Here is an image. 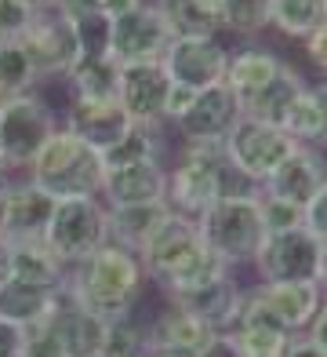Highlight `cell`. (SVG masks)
<instances>
[{"label":"cell","instance_id":"277c9868","mask_svg":"<svg viewBox=\"0 0 327 357\" xmlns=\"http://www.w3.org/2000/svg\"><path fill=\"white\" fill-rule=\"evenodd\" d=\"M200 237L204 245L222 255L229 266L251 263L266 241V222H262L258 193H237V197H218L200 215Z\"/></svg>","mask_w":327,"mask_h":357},{"label":"cell","instance_id":"8fae6325","mask_svg":"<svg viewBox=\"0 0 327 357\" xmlns=\"http://www.w3.org/2000/svg\"><path fill=\"white\" fill-rule=\"evenodd\" d=\"M171 33L164 19L157 15L153 0H145L138 11L113 19L106 29V52L117 66H131V62H160L164 52L171 47Z\"/></svg>","mask_w":327,"mask_h":357},{"label":"cell","instance_id":"7a4b0ae2","mask_svg":"<svg viewBox=\"0 0 327 357\" xmlns=\"http://www.w3.org/2000/svg\"><path fill=\"white\" fill-rule=\"evenodd\" d=\"M237 193H262L251 178H244L225 157L222 142H200V146H186L178 160L168 168V197L164 204L175 215L200 222L218 197H237Z\"/></svg>","mask_w":327,"mask_h":357},{"label":"cell","instance_id":"e0dca14e","mask_svg":"<svg viewBox=\"0 0 327 357\" xmlns=\"http://www.w3.org/2000/svg\"><path fill=\"white\" fill-rule=\"evenodd\" d=\"M327 183V160L320 150L313 146H294L287 153V160H280V168H276L266 183H262V193H269V197H280L294 208H305L309 201L317 197V190Z\"/></svg>","mask_w":327,"mask_h":357},{"label":"cell","instance_id":"83f0119b","mask_svg":"<svg viewBox=\"0 0 327 357\" xmlns=\"http://www.w3.org/2000/svg\"><path fill=\"white\" fill-rule=\"evenodd\" d=\"M168 204H127V208H109V241L120 248L138 252L145 241L153 237V230L168 219Z\"/></svg>","mask_w":327,"mask_h":357},{"label":"cell","instance_id":"f907efd6","mask_svg":"<svg viewBox=\"0 0 327 357\" xmlns=\"http://www.w3.org/2000/svg\"><path fill=\"white\" fill-rule=\"evenodd\" d=\"M8 183L11 178H0V234H4V212H8Z\"/></svg>","mask_w":327,"mask_h":357},{"label":"cell","instance_id":"ba28073f","mask_svg":"<svg viewBox=\"0 0 327 357\" xmlns=\"http://www.w3.org/2000/svg\"><path fill=\"white\" fill-rule=\"evenodd\" d=\"M225 157L244 178H251L255 186H262L266 178L280 168V160H287V153L294 150V142L287 139V132L280 124L258 121V117H244L233 124V132L225 135Z\"/></svg>","mask_w":327,"mask_h":357},{"label":"cell","instance_id":"d4e9b609","mask_svg":"<svg viewBox=\"0 0 327 357\" xmlns=\"http://www.w3.org/2000/svg\"><path fill=\"white\" fill-rule=\"evenodd\" d=\"M157 15L168 26V33L178 37H218V0H153Z\"/></svg>","mask_w":327,"mask_h":357},{"label":"cell","instance_id":"836d02e7","mask_svg":"<svg viewBox=\"0 0 327 357\" xmlns=\"http://www.w3.org/2000/svg\"><path fill=\"white\" fill-rule=\"evenodd\" d=\"M305 88V80H302V73L291 66L280 70V77L273 80V88L262 95V99H255L248 109H244V117H258V121H269V124H280V117H284V109L291 106V99L298 95Z\"/></svg>","mask_w":327,"mask_h":357},{"label":"cell","instance_id":"f5cc1de1","mask_svg":"<svg viewBox=\"0 0 327 357\" xmlns=\"http://www.w3.org/2000/svg\"><path fill=\"white\" fill-rule=\"evenodd\" d=\"M150 357H178V354H150Z\"/></svg>","mask_w":327,"mask_h":357},{"label":"cell","instance_id":"ab89813d","mask_svg":"<svg viewBox=\"0 0 327 357\" xmlns=\"http://www.w3.org/2000/svg\"><path fill=\"white\" fill-rule=\"evenodd\" d=\"M193 99H196V91L193 88H186V84H175L171 80V91H168V102H164V124H175L182 113L193 106Z\"/></svg>","mask_w":327,"mask_h":357},{"label":"cell","instance_id":"f35d334b","mask_svg":"<svg viewBox=\"0 0 327 357\" xmlns=\"http://www.w3.org/2000/svg\"><path fill=\"white\" fill-rule=\"evenodd\" d=\"M302 226L317 241H327V183L317 190V197L302 208Z\"/></svg>","mask_w":327,"mask_h":357},{"label":"cell","instance_id":"7bdbcfd3","mask_svg":"<svg viewBox=\"0 0 327 357\" xmlns=\"http://www.w3.org/2000/svg\"><path fill=\"white\" fill-rule=\"evenodd\" d=\"M196 357H244L240 343H237V335L233 332H215V339L196 354Z\"/></svg>","mask_w":327,"mask_h":357},{"label":"cell","instance_id":"7402d4cb","mask_svg":"<svg viewBox=\"0 0 327 357\" xmlns=\"http://www.w3.org/2000/svg\"><path fill=\"white\" fill-rule=\"evenodd\" d=\"M55 212V197L33 186L29 178L8 183V212H4V237L8 241H44L47 219Z\"/></svg>","mask_w":327,"mask_h":357},{"label":"cell","instance_id":"603a6c76","mask_svg":"<svg viewBox=\"0 0 327 357\" xmlns=\"http://www.w3.org/2000/svg\"><path fill=\"white\" fill-rule=\"evenodd\" d=\"M51 332L58 339V347L65 357H102V343H106V317H98L84 306H77L70 299H62L55 306V314L47 317Z\"/></svg>","mask_w":327,"mask_h":357},{"label":"cell","instance_id":"ac0fdd59","mask_svg":"<svg viewBox=\"0 0 327 357\" xmlns=\"http://www.w3.org/2000/svg\"><path fill=\"white\" fill-rule=\"evenodd\" d=\"M211 339H215V332H211L200 317H193L189 310H182V306H175V303H164L160 314L145 324V347H150V354L196 357Z\"/></svg>","mask_w":327,"mask_h":357},{"label":"cell","instance_id":"44dd1931","mask_svg":"<svg viewBox=\"0 0 327 357\" xmlns=\"http://www.w3.org/2000/svg\"><path fill=\"white\" fill-rule=\"evenodd\" d=\"M168 303L182 306L193 317H200L211 332H233L237 314H240V303H244V288L237 284L233 273L211 281L204 288H193V291H178V296H168Z\"/></svg>","mask_w":327,"mask_h":357},{"label":"cell","instance_id":"bcb514c9","mask_svg":"<svg viewBox=\"0 0 327 357\" xmlns=\"http://www.w3.org/2000/svg\"><path fill=\"white\" fill-rule=\"evenodd\" d=\"M284 357H327V354H324V350H320V347H317L309 335H294Z\"/></svg>","mask_w":327,"mask_h":357},{"label":"cell","instance_id":"7dc6e473","mask_svg":"<svg viewBox=\"0 0 327 357\" xmlns=\"http://www.w3.org/2000/svg\"><path fill=\"white\" fill-rule=\"evenodd\" d=\"M11 281V241L0 234V288Z\"/></svg>","mask_w":327,"mask_h":357},{"label":"cell","instance_id":"484cf974","mask_svg":"<svg viewBox=\"0 0 327 357\" xmlns=\"http://www.w3.org/2000/svg\"><path fill=\"white\" fill-rule=\"evenodd\" d=\"M280 128L287 132V139L294 146H313V150H320L324 135H327V117H324V102H320L317 84H305L294 95L280 117Z\"/></svg>","mask_w":327,"mask_h":357},{"label":"cell","instance_id":"5bb4252c","mask_svg":"<svg viewBox=\"0 0 327 357\" xmlns=\"http://www.w3.org/2000/svg\"><path fill=\"white\" fill-rule=\"evenodd\" d=\"M102 204L106 208H127V204H160L168 197V165L160 157L131 160V165L106 168L102 178Z\"/></svg>","mask_w":327,"mask_h":357},{"label":"cell","instance_id":"7c38bea8","mask_svg":"<svg viewBox=\"0 0 327 357\" xmlns=\"http://www.w3.org/2000/svg\"><path fill=\"white\" fill-rule=\"evenodd\" d=\"M164 70L175 84H186L193 91L225 84L229 47L218 44V37H178L164 52Z\"/></svg>","mask_w":327,"mask_h":357},{"label":"cell","instance_id":"f1b7e54d","mask_svg":"<svg viewBox=\"0 0 327 357\" xmlns=\"http://www.w3.org/2000/svg\"><path fill=\"white\" fill-rule=\"evenodd\" d=\"M58 303H62V291H40V288H29L19 281H8L0 288V317L22 324V328L51 317Z\"/></svg>","mask_w":327,"mask_h":357},{"label":"cell","instance_id":"db71d44e","mask_svg":"<svg viewBox=\"0 0 327 357\" xmlns=\"http://www.w3.org/2000/svg\"><path fill=\"white\" fill-rule=\"evenodd\" d=\"M0 109H4V95H0Z\"/></svg>","mask_w":327,"mask_h":357},{"label":"cell","instance_id":"9c48e42d","mask_svg":"<svg viewBox=\"0 0 327 357\" xmlns=\"http://www.w3.org/2000/svg\"><path fill=\"white\" fill-rule=\"evenodd\" d=\"M200 248H204L200 226H196L193 219H182V215L168 212V219H164L153 230V237L138 248V259H142L145 278L157 281L160 288H168L178 273L200 255Z\"/></svg>","mask_w":327,"mask_h":357},{"label":"cell","instance_id":"d6986e66","mask_svg":"<svg viewBox=\"0 0 327 357\" xmlns=\"http://www.w3.org/2000/svg\"><path fill=\"white\" fill-rule=\"evenodd\" d=\"M255 291L291 335H302L324 303V288L317 281H255Z\"/></svg>","mask_w":327,"mask_h":357},{"label":"cell","instance_id":"30bf717a","mask_svg":"<svg viewBox=\"0 0 327 357\" xmlns=\"http://www.w3.org/2000/svg\"><path fill=\"white\" fill-rule=\"evenodd\" d=\"M258 281H317L320 266V241L305 230L294 226L284 234H266L258 255L251 259Z\"/></svg>","mask_w":327,"mask_h":357},{"label":"cell","instance_id":"60d3db41","mask_svg":"<svg viewBox=\"0 0 327 357\" xmlns=\"http://www.w3.org/2000/svg\"><path fill=\"white\" fill-rule=\"evenodd\" d=\"M22 350H26V328L0 317V357H22Z\"/></svg>","mask_w":327,"mask_h":357},{"label":"cell","instance_id":"816d5d0a","mask_svg":"<svg viewBox=\"0 0 327 357\" xmlns=\"http://www.w3.org/2000/svg\"><path fill=\"white\" fill-rule=\"evenodd\" d=\"M317 91H320V102H324V117H327V80H320V84H317ZM324 146H327V135H324Z\"/></svg>","mask_w":327,"mask_h":357},{"label":"cell","instance_id":"8992f818","mask_svg":"<svg viewBox=\"0 0 327 357\" xmlns=\"http://www.w3.org/2000/svg\"><path fill=\"white\" fill-rule=\"evenodd\" d=\"M22 52L29 55L33 70H37V80H65L73 73V66L84 55L80 47V29H77V19L65 15L62 8L58 11H44V15H33L29 29L19 37Z\"/></svg>","mask_w":327,"mask_h":357},{"label":"cell","instance_id":"4316f807","mask_svg":"<svg viewBox=\"0 0 327 357\" xmlns=\"http://www.w3.org/2000/svg\"><path fill=\"white\" fill-rule=\"evenodd\" d=\"M117 80H120V66L109 55H80L73 73L65 77V88H70V99L109 102L117 99Z\"/></svg>","mask_w":327,"mask_h":357},{"label":"cell","instance_id":"cb8c5ba5","mask_svg":"<svg viewBox=\"0 0 327 357\" xmlns=\"http://www.w3.org/2000/svg\"><path fill=\"white\" fill-rule=\"evenodd\" d=\"M11 281L40 291H62L65 266L47 252L44 241H11Z\"/></svg>","mask_w":327,"mask_h":357},{"label":"cell","instance_id":"6da1fadb","mask_svg":"<svg viewBox=\"0 0 327 357\" xmlns=\"http://www.w3.org/2000/svg\"><path fill=\"white\" fill-rule=\"evenodd\" d=\"M145 281L150 278H145V270H142L138 252L120 248L109 241V245H102L95 255H88L80 266L65 270L62 299H70L77 306H84V310L113 321V317L135 314Z\"/></svg>","mask_w":327,"mask_h":357},{"label":"cell","instance_id":"8d00e7d4","mask_svg":"<svg viewBox=\"0 0 327 357\" xmlns=\"http://www.w3.org/2000/svg\"><path fill=\"white\" fill-rule=\"evenodd\" d=\"M33 22V11L19 0H0V40H19Z\"/></svg>","mask_w":327,"mask_h":357},{"label":"cell","instance_id":"e575fe53","mask_svg":"<svg viewBox=\"0 0 327 357\" xmlns=\"http://www.w3.org/2000/svg\"><path fill=\"white\" fill-rule=\"evenodd\" d=\"M102 357H150V347H145V324H138L135 314L113 317L106 324Z\"/></svg>","mask_w":327,"mask_h":357},{"label":"cell","instance_id":"ffe728a7","mask_svg":"<svg viewBox=\"0 0 327 357\" xmlns=\"http://www.w3.org/2000/svg\"><path fill=\"white\" fill-rule=\"evenodd\" d=\"M284 66H287V59H280L276 52H269V47H240V52L229 55L225 88L233 91V99L240 102V113L273 88V80L280 77Z\"/></svg>","mask_w":327,"mask_h":357},{"label":"cell","instance_id":"3957f363","mask_svg":"<svg viewBox=\"0 0 327 357\" xmlns=\"http://www.w3.org/2000/svg\"><path fill=\"white\" fill-rule=\"evenodd\" d=\"M26 178L44 193H51L55 201L65 197H98L106 178V157L91 150L88 142H80L65 128L44 142V150L29 160Z\"/></svg>","mask_w":327,"mask_h":357},{"label":"cell","instance_id":"2e32d148","mask_svg":"<svg viewBox=\"0 0 327 357\" xmlns=\"http://www.w3.org/2000/svg\"><path fill=\"white\" fill-rule=\"evenodd\" d=\"M70 135H77L80 142H88L91 150L98 153H109L113 146H117L124 135H127V128H131V117L124 113V106L117 99H109V102H84V99H70L62 109V124Z\"/></svg>","mask_w":327,"mask_h":357},{"label":"cell","instance_id":"74e56055","mask_svg":"<svg viewBox=\"0 0 327 357\" xmlns=\"http://www.w3.org/2000/svg\"><path fill=\"white\" fill-rule=\"evenodd\" d=\"M22 357H65L62 347H58V339L51 332V324H47V317L40 324H29L26 328V350Z\"/></svg>","mask_w":327,"mask_h":357},{"label":"cell","instance_id":"5b68a950","mask_svg":"<svg viewBox=\"0 0 327 357\" xmlns=\"http://www.w3.org/2000/svg\"><path fill=\"white\" fill-rule=\"evenodd\" d=\"M44 245L65 270L80 266L88 255L109 245V208L102 204V197L55 201V212L44 230Z\"/></svg>","mask_w":327,"mask_h":357},{"label":"cell","instance_id":"f6af8a7d","mask_svg":"<svg viewBox=\"0 0 327 357\" xmlns=\"http://www.w3.org/2000/svg\"><path fill=\"white\" fill-rule=\"evenodd\" d=\"M302 335H309L313 343L327 354V296H324V303H320V310H317V317H313V324L302 332Z\"/></svg>","mask_w":327,"mask_h":357},{"label":"cell","instance_id":"b9f144b4","mask_svg":"<svg viewBox=\"0 0 327 357\" xmlns=\"http://www.w3.org/2000/svg\"><path fill=\"white\" fill-rule=\"evenodd\" d=\"M302 47H305V59L313 62V66L324 73V80H327V22L320 29H313V33L302 40Z\"/></svg>","mask_w":327,"mask_h":357},{"label":"cell","instance_id":"4fadbf2b","mask_svg":"<svg viewBox=\"0 0 327 357\" xmlns=\"http://www.w3.org/2000/svg\"><path fill=\"white\" fill-rule=\"evenodd\" d=\"M237 121H240V102L225 84H215L196 91L193 106L171 128L186 139V146H200V142H225Z\"/></svg>","mask_w":327,"mask_h":357},{"label":"cell","instance_id":"9a60e30c","mask_svg":"<svg viewBox=\"0 0 327 357\" xmlns=\"http://www.w3.org/2000/svg\"><path fill=\"white\" fill-rule=\"evenodd\" d=\"M171 91V77L164 62H131L120 66L117 80V102L131 121L142 124H164V102Z\"/></svg>","mask_w":327,"mask_h":357},{"label":"cell","instance_id":"d590c367","mask_svg":"<svg viewBox=\"0 0 327 357\" xmlns=\"http://www.w3.org/2000/svg\"><path fill=\"white\" fill-rule=\"evenodd\" d=\"M258 204H262V222H266V234H284L302 226V208H294L280 197H269V193H258Z\"/></svg>","mask_w":327,"mask_h":357},{"label":"cell","instance_id":"f546056e","mask_svg":"<svg viewBox=\"0 0 327 357\" xmlns=\"http://www.w3.org/2000/svg\"><path fill=\"white\" fill-rule=\"evenodd\" d=\"M327 22V0H273V29L291 40H305Z\"/></svg>","mask_w":327,"mask_h":357},{"label":"cell","instance_id":"c3c4849f","mask_svg":"<svg viewBox=\"0 0 327 357\" xmlns=\"http://www.w3.org/2000/svg\"><path fill=\"white\" fill-rule=\"evenodd\" d=\"M19 4H26L33 15H44V11H58L62 0H19Z\"/></svg>","mask_w":327,"mask_h":357},{"label":"cell","instance_id":"52a82bcc","mask_svg":"<svg viewBox=\"0 0 327 357\" xmlns=\"http://www.w3.org/2000/svg\"><path fill=\"white\" fill-rule=\"evenodd\" d=\"M55 132H58V117L40 99V91L4 99V109H0V146H4L11 172H26L29 160L44 150V142Z\"/></svg>","mask_w":327,"mask_h":357},{"label":"cell","instance_id":"d6a6232c","mask_svg":"<svg viewBox=\"0 0 327 357\" xmlns=\"http://www.w3.org/2000/svg\"><path fill=\"white\" fill-rule=\"evenodd\" d=\"M40 80L33 70L29 55L22 52L19 40H0V95L11 99V95H29L37 91Z\"/></svg>","mask_w":327,"mask_h":357},{"label":"cell","instance_id":"681fc988","mask_svg":"<svg viewBox=\"0 0 327 357\" xmlns=\"http://www.w3.org/2000/svg\"><path fill=\"white\" fill-rule=\"evenodd\" d=\"M317 284L327 288V241H320V266H317Z\"/></svg>","mask_w":327,"mask_h":357},{"label":"cell","instance_id":"4dcf8cb0","mask_svg":"<svg viewBox=\"0 0 327 357\" xmlns=\"http://www.w3.org/2000/svg\"><path fill=\"white\" fill-rule=\"evenodd\" d=\"M150 157H160L164 160V124L131 121L127 135L106 153V168L131 165V160H150Z\"/></svg>","mask_w":327,"mask_h":357},{"label":"cell","instance_id":"ee69618b","mask_svg":"<svg viewBox=\"0 0 327 357\" xmlns=\"http://www.w3.org/2000/svg\"><path fill=\"white\" fill-rule=\"evenodd\" d=\"M142 4H145V0H95V11H91V15H98V19L113 22V19H120V15L138 11Z\"/></svg>","mask_w":327,"mask_h":357},{"label":"cell","instance_id":"1f68e13d","mask_svg":"<svg viewBox=\"0 0 327 357\" xmlns=\"http://www.w3.org/2000/svg\"><path fill=\"white\" fill-rule=\"evenodd\" d=\"M218 22L237 37H255L273 26V0H218Z\"/></svg>","mask_w":327,"mask_h":357}]
</instances>
